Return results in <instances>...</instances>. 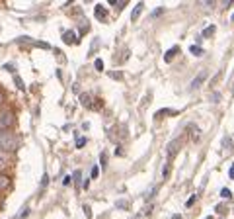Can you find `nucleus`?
<instances>
[{
    "label": "nucleus",
    "mask_w": 234,
    "mask_h": 219,
    "mask_svg": "<svg viewBox=\"0 0 234 219\" xmlns=\"http://www.w3.org/2000/svg\"><path fill=\"white\" fill-rule=\"evenodd\" d=\"M84 143H86V141L82 139V137H80V139H78V143H76V147H84Z\"/></svg>",
    "instance_id": "20"
},
{
    "label": "nucleus",
    "mask_w": 234,
    "mask_h": 219,
    "mask_svg": "<svg viewBox=\"0 0 234 219\" xmlns=\"http://www.w3.org/2000/svg\"><path fill=\"white\" fill-rule=\"evenodd\" d=\"M205 219H213V217H205Z\"/></svg>",
    "instance_id": "25"
},
{
    "label": "nucleus",
    "mask_w": 234,
    "mask_h": 219,
    "mask_svg": "<svg viewBox=\"0 0 234 219\" xmlns=\"http://www.w3.org/2000/svg\"><path fill=\"white\" fill-rule=\"evenodd\" d=\"M0 102H2V92H0Z\"/></svg>",
    "instance_id": "23"
},
{
    "label": "nucleus",
    "mask_w": 234,
    "mask_h": 219,
    "mask_svg": "<svg viewBox=\"0 0 234 219\" xmlns=\"http://www.w3.org/2000/svg\"><path fill=\"white\" fill-rule=\"evenodd\" d=\"M10 153H2V151H0V170H2V168H6V166H8L10 164Z\"/></svg>",
    "instance_id": "4"
},
{
    "label": "nucleus",
    "mask_w": 234,
    "mask_h": 219,
    "mask_svg": "<svg viewBox=\"0 0 234 219\" xmlns=\"http://www.w3.org/2000/svg\"><path fill=\"white\" fill-rule=\"evenodd\" d=\"M180 147H181V139H180V137H176L174 141H170V143H168V147H166V155L172 158V157L176 155V153L180 151Z\"/></svg>",
    "instance_id": "3"
},
{
    "label": "nucleus",
    "mask_w": 234,
    "mask_h": 219,
    "mask_svg": "<svg viewBox=\"0 0 234 219\" xmlns=\"http://www.w3.org/2000/svg\"><path fill=\"white\" fill-rule=\"evenodd\" d=\"M172 219H181V217H180V215H174V217H172Z\"/></svg>",
    "instance_id": "22"
},
{
    "label": "nucleus",
    "mask_w": 234,
    "mask_h": 219,
    "mask_svg": "<svg viewBox=\"0 0 234 219\" xmlns=\"http://www.w3.org/2000/svg\"><path fill=\"white\" fill-rule=\"evenodd\" d=\"M228 174H230V178H234V164H232V168H230V172H228Z\"/></svg>",
    "instance_id": "21"
},
{
    "label": "nucleus",
    "mask_w": 234,
    "mask_h": 219,
    "mask_svg": "<svg viewBox=\"0 0 234 219\" xmlns=\"http://www.w3.org/2000/svg\"><path fill=\"white\" fill-rule=\"evenodd\" d=\"M221 196H222V198H230V192H228V190H222Z\"/></svg>",
    "instance_id": "17"
},
{
    "label": "nucleus",
    "mask_w": 234,
    "mask_h": 219,
    "mask_svg": "<svg viewBox=\"0 0 234 219\" xmlns=\"http://www.w3.org/2000/svg\"><path fill=\"white\" fill-rule=\"evenodd\" d=\"M160 14H162V8H156L154 12L150 14V18H156V16H160Z\"/></svg>",
    "instance_id": "15"
},
{
    "label": "nucleus",
    "mask_w": 234,
    "mask_h": 219,
    "mask_svg": "<svg viewBox=\"0 0 234 219\" xmlns=\"http://www.w3.org/2000/svg\"><path fill=\"white\" fill-rule=\"evenodd\" d=\"M96 69H98V71H104V61H101V59L96 61Z\"/></svg>",
    "instance_id": "14"
},
{
    "label": "nucleus",
    "mask_w": 234,
    "mask_h": 219,
    "mask_svg": "<svg viewBox=\"0 0 234 219\" xmlns=\"http://www.w3.org/2000/svg\"><path fill=\"white\" fill-rule=\"evenodd\" d=\"M18 149V137L10 133V131H4L0 133V151L2 153H12Z\"/></svg>",
    "instance_id": "1"
},
{
    "label": "nucleus",
    "mask_w": 234,
    "mask_h": 219,
    "mask_svg": "<svg viewBox=\"0 0 234 219\" xmlns=\"http://www.w3.org/2000/svg\"><path fill=\"white\" fill-rule=\"evenodd\" d=\"M176 53H178V47H172V49H170V51H168V53L164 55V59H166V61H172L174 57H176Z\"/></svg>",
    "instance_id": "7"
},
{
    "label": "nucleus",
    "mask_w": 234,
    "mask_h": 219,
    "mask_svg": "<svg viewBox=\"0 0 234 219\" xmlns=\"http://www.w3.org/2000/svg\"><path fill=\"white\" fill-rule=\"evenodd\" d=\"M8 184H10L8 178H6V176H0V190H6V188H8Z\"/></svg>",
    "instance_id": "11"
},
{
    "label": "nucleus",
    "mask_w": 234,
    "mask_h": 219,
    "mask_svg": "<svg viewBox=\"0 0 234 219\" xmlns=\"http://www.w3.org/2000/svg\"><path fill=\"white\" fill-rule=\"evenodd\" d=\"M213 33H215V26H209V27H205V32H203V37H211Z\"/></svg>",
    "instance_id": "9"
},
{
    "label": "nucleus",
    "mask_w": 234,
    "mask_h": 219,
    "mask_svg": "<svg viewBox=\"0 0 234 219\" xmlns=\"http://www.w3.org/2000/svg\"><path fill=\"white\" fill-rule=\"evenodd\" d=\"M98 172H100L98 166H94V168H92V178H98Z\"/></svg>",
    "instance_id": "16"
},
{
    "label": "nucleus",
    "mask_w": 234,
    "mask_h": 219,
    "mask_svg": "<svg viewBox=\"0 0 234 219\" xmlns=\"http://www.w3.org/2000/svg\"><path fill=\"white\" fill-rule=\"evenodd\" d=\"M189 129H191V137H193V141L199 139V129H197L195 125H189Z\"/></svg>",
    "instance_id": "12"
},
{
    "label": "nucleus",
    "mask_w": 234,
    "mask_h": 219,
    "mask_svg": "<svg viewBox=\"0 0 234 219\" xmlns=\"http://www.w3.org/2000/svg\"><path fill=\"white\" fill-rule=\"evenodd\" d=\"M141 12H143V2H138V4H137V8L133 10V20H137V18H138V14H141Z\"/></svg>",
    "instance_id": "10"
},
{
    "label": "nucleus",
    "mask_w": 234,
    "mask_h": 219,
    "mask_svg": "<svg viewBox=\"0 0 234 219\" xmlns=\"http://www.w3.org/2000/svg\"><path fill=\"white\" fill-rule=\"evenodd\" d=\"M189 51H191L193 55H203V49H201L199 45H191V47H189Z\"/></svg>",
    "instance_id": "13"
},
{
    "label": "nucleus",
    "mask_w": 234,
    "mask_h": 219,
    "mask_svg": "<svg viewBox=\"0 0 234 219\" xmlns=\"http://www.w3.org/2000/svg\"><path fill=\"white\" fill-rule=\"evenodd\" d=\"M80 100H82V104H84V106H94V104H92V96H90V94H82V96H80Z\"/></svg>",
    "instance_id": "8"
},
{
    "label": "nucleus",
    "mask_w": 234,
    "mask_h": 219,
    "mask_svg": "<svg viewBox=\"0 0 234 219\" xmlns=\"http://www.w3.org/2000/svg\"><path fill=\"white\" fill-rule=\"evenodd\" d=\"M109 76H113V78H121V72H109Z\"/></svg>",
    "instance_id": "19"
},
{
    "label": "nucleus",
    "mask_w": 234,
    "mask_h": 219,
    "mask_svg": "<svg viewBox=\"0 0 234 219\" xmlns=\"http://www.w3.org/2000/svg\"><path fill=\"white\" fill-rule=\"evenodd\" d=\"M205 78H207V72H205V71H203V72H199V75L195 76V80L191 82V88H197V86H201Z\"/></svg>",
    "instance_id": "5"
},
{
    "label": "nucleus",
    "mask_w": 234,
    "mask_h": 219,
    "mask_svg": "<svg viewBox=\"0 0 234 219\" xmlns=\"http://www.w3.org/2000/svg\"><path fill=\"white\" fill-rule=\"evenodd\" d=\"M12 123H14V115H12L10 110H0V131L4 133Z\"/></svg>",
    "instance_id": "2"
},
{
    "label": "nucleus",
    "mask_w": 234,
    "mask_h": 219,
    "mask_svg": "<svg viewBox=\"0 0 234 219\" xmlns=\"http://www.w3.org/2000/svg\"><path fill=\"white\" fill-rule=\"evenodd\" d=\"M96 16H98V20H105V16H107V14H105V10L101 8L100 4L96 6Z\"/></svg>",
    "instance_id": "6"
},
{
    "label": "nucleus",
    "mask_w": 234,
    "mask_h": 219,
    "mask_svg": "<svg viewBox=\"0 0 234 219\" xmlns=\"http://www.w3.org/2000/svg\"><path fill=\"white\" fill-rule=\"evenodd\" d=\"M230 20H232V22H234V14H232V18H230Z\"/></svg>",
    "instance_id": "24"
},
{
    "label": "nucleus",
    "mask_w": 234,
    "mask_h": 219,
    "mask_svg": "<svg viewBox=\"0 0 234 219\" xmlns=\"http://www.w3.org/2000/svg\"><path fill=\"white\" fill-rule=\"evenodd\" d=\"M195 200H197V196H191V198H189V200H187V203H185V206H191V203H193Z\"/></svg>",
    "instance_id": "18"
}]
</instances>
